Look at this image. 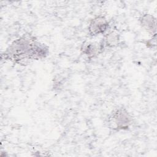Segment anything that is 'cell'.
Returning a JSON list of instances; mask_svg holds the SVG:
<instances>
[{"mask_svg": "<svg viewBox=\"0 0 157 157\" xmlns=\"http://www.w3.org/2000/svg\"><path fill=\"white\" fill-rule=\"evenodd\" d=\"M82 50L83 53L86 55V56L90 59L96 57L102 52L99 44H95L94 43H89L84 45Z\"/></svg>", "mask_w": 157, "mask_h": 157, "instance_id": "obj_6", "label": "cell"}, {"mask_svg": "<svg viewBox=\"0 0 157 157\" xmlns=\"http://www.w3.org/2000/svg\"><path fill=\"white\" fill-rule=\"evenodd\" d=\"M132 121L128 110L123 107L113 110L109 118L110 128L115 131H126L129 129Z\"/></svg>", "mask_w": 157, "mask_h": 157, "instance_id": "obj_2", "label": "cell"}, {"mask_svg": "<svg viewBox=\"0 0 157 157\" xmlns=\"http://www.w3.org/2000/svg\"><path fill=\"white\" fill-rule=\"evenodd\" d=\"M109 28V23L107 18L101 15L91 19L88 27V34L91 37L104 34Z\"/></svg>", "mask_w": 157, "mask_h": 157, "instance_id": "obj_3", "label": "cell"}, {"mask_svg": "<svg viewBox=\"0 0 157 157\" xmlns=\"http://www.w3.org/2000/svg\"><path fill=\"white\" fill-rule=\"evenodd\" d=\"M120 42V36L115 31H110L105 34L101 41L99 43L102 52L104 49L114 48L118 45Z\"/></svg>", "mask_w": 157, "mask_h": 157, "instance_id": "obj_4", "label": "cell"}, {"mask_svg": "<svg viewBox=\"0 0 157 157\" xmlns=\"http://www.w3.org/2000/svg\"><path fill=\"white\" fill-rule=\"evenodd\" d=\"M48 48L32 34H25L13 41L2 53L1 58L17 64L45 58Z\"/></svg>", "mask_w": 157, "mask_h": 157, "instance_id": "obj_1", "label": "cell"}, {"mask_svg": "<svg viewBox=\"0 0 157 157\" xmlns=\"http://www.w3.org/2000/svg\"><path fill=\"white\" fill-rule=\"evenodd\" d=\"M140 24L142 27L151 35L156 36V18L151 14L145 13L139 18Z\"/></svg>", "mask_w": 157, "mask_h": 157, "instance_id": "obj_5", "label": "cell"}]
</instances>
